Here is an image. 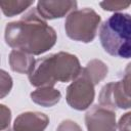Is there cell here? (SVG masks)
I'll return each mask as SVG.
<instances>
[{
    "label": "cell",
    "mask_w": 131,
    "mask_h": 131,
    "mask_svg": "<svg viewBox=\"0 0 131 131\" xmlns=\"http://www.w3.org/2000/svg\"><path fill=\"white\" fill-rule=\"evenodd\" d=\"M4 38L13 50L40 55L54 46L56 33L36 9H31L20 19L6 25Z\"/></svg>",
    "instance_id": "obj_1"
},
{
    "label": "cell",
    "mask_w": 131,
    "mask_h": 131,
    "mask_svg": "<svg viewBox=\"0 0 131 131\" xmlns=\"http://www.w3.org/2000/svg\"><path fill=\"white\" fill-rule=\"evenodd\" d=\"M82 72L78 57L69 52H57L36 60L29 74V81L35 87H53L56 82L74 81Z\"/></svg>",
    "instance_id": "obj_2"
},
{
    "label": "cell",
    "mask_w": 131,
    "mask_h": 131,
    "mask_svg": "<svg viewBox=\"0 0 131 131\" xmlns=\"http://www.w3.org/2000/svg\"><path fill=\"white\" fill-rule=\"evenodd\" d=\"M100 43L110 55L131 58V15L116 12L99 28Z\"/></svg>",
    "instance_id": "obj_3"
},
{
    "label": "cell",
    "mask_w": 131,
    "mask_h": 131,
    "mask_svg": "<svg viewBox=\"0 0 131 131\" xmlns=\"http://www.w3.org/2000/svg\"><path fill=\"white\" fill-rule=\"evenodd\" d=\"M100 19V15L92 8L76 9L67 16L64 30L72 40L89 43L96 36Z\"/></svg>",
    "instance_id": "obj_4"
},
{
    "label": "cell",
    "mask_w": 131,
    "mask_h": 131,
    "mask_svg": "<svg viewBox=\"0 0 131 131\" xmlns=\"http://www.w3.org/2000/svg\"><path fill=\"white\" fill-rule=\"evenodd\" d=\"M94 86L95 84L91 79L81 72V74L67 88L66 98L68 104L77 111L87 110L95 97Z\"/></svg>",
    "instance_id": "obj_5"
},
{
    "label": "cell",
    "mask_w": 131,
    "mask_h": 131,
    "mask_svg": "<svg viewBox=\"0 0 131 131\" xmlns=\"http://www.w3.org/2000/svg\"><path fill=\"white\" fill-rule=\"evenodd\" d=\"M87 131H117L116 113L102 105H94L85 115Z\"/></svg>",
    "instance_id": "obj_6"
},
{
    "label": "cell",
    "mask_w": 131,
    "mask_h": 131,
    "mask_svg": "<svg viewBox=\"0 0 131 131\" xmlns=\"http://www.w3.org/2000/svg\"><path fill=\"white\" fill-rule=\"evenodd\" d=\"M99 104L111 110L130 108L131 98L125 93L121 81L105 84L99 93Z\"/></svg>",
    "instance_id": "obj_7"
},
{
    "label": "cell",
    "mask_w": 131,
    "mask_h": 131,
    "mask_svg": "<svg viewBox=\"0 0 131 131\" xmlns=\"http://www.w3.org/2000/svg\"><path fill=\"white\" fill-rule=\"evenodd\" d=\"M49 124V118L39 112H26L16 117L13 131H44Z\"/></svg>",
    "instance_id": "obj_8"
},
{
    "label": "cell",
    "mask_w": 131,
    "mask_h": 131,
    "mask_svg": "<svg viewBox=\"0 0 131 131\" xmlns=\"http://www.w3.org/2000/svg\"><path fill=\"white\" fill-rule=\"evenodd\" d=\"M76 8V1H39L36 10L44 19H54L71 13Z\"/></svg>",
    "instance_id": "obj_9"
},
{
    "label": "cell",
    "mask_w": 131,
    "mask_h": 131,
    "mask_svg": "<svg viewBox=\"0 0 131 131\" xmlns=\"http://www.w3.org/2000/svg\"><path fill=\"white\" fill-rule=\"evenodd\" d=\"M61 98L60 92L55 89L54 87L50 86H43L39 87L35 91L31 93V99L44 107H50L55 105Z\"/></svg>",
    "instance_id": "obj_10"
},
{
    "label": "cell",
    "mask_w": 131,
    "mask_h": 131,
    "mask_svg": "<svg viewBox=\"0 0 131 131\" xmlns=\"http://www.w3.org/2000/svg\"><path fill=\"white\" fill-rule=\"evenodd\" d=\"M36 60L33 55L19 50H12L9 54V64L13 72L19 74H30Z\"/></svg>",
    "instance_id": "obj_11"
},
{
    "label": "cell",
    "mask_w": 131,
    "mask_h": 131,
    "mask_svg": "<svg viewBox=\"0 0 131 131\" xmlns=\"http://www.w3.org/2000/svg\"><path fill=\"white\" fill-rule=\"evenodd\" d=\"M82 72L86 74L95 85H97L106 77L108 69L103 61L99 59H92L86 64L85 68L82 69Z\"/></svg>",
    "instance_id": "obj_12"
},
{
    "label": "cell",
    "mask_w": 131,
    "mask_h": 131,
    "mask_svg": "<svg viewBox=\"0 0 131 131\" xmlns=\"http://www.w3.org/2000/svg\"><path fill=\"white\" fill-rule=\"evenodd\" d=\"M34 1H1L0 7L2 12L8 16H14L16 14L21 13L26 9H28L31 5H33Z\"/></svg>",
    "instance_id": "obj_13"
},
{
    "label": "cell",
    "mask_w": 131,
    "mask_h": 131,
    "mask_svg": "<svg viewBox=\"0 0 131 131\" xmlns=\"http://www.w3.org/2000/svg\"><path fill=\"white\" fill-rule=\"evenodd\" d=\"M99 4L103 10L119 11L128 8L131 5V1H102Z\"/></svg>",
    "instance_id": "obj_14"
},
{
    "label": "cell",
    "mask_w": 131,
    "mask_h": 131,
    "mask_svg": "<svg viewBox=\"0 0 131 131\" xmlns=\"http://www.w3.org/2000/svg\"><path fill=\"white\" fill-rule=\"evenodd\" d=\"M12 88V79L11 77L5 72L1 71V98L7 95Z\"/></svg>",
    "instance_id": "obj_15"
},
{
    "label": "cell",
    "mask_w": 131,
    "mask_h": 131,
    "mask_svg": "<svg viewBox=\"0 0 131 131\" xmlns=\"http://www.w3.org/2000/svg\"><path fill=\"white\" fill-rule=\"evenodd\" d=\"M125 93L131 98V62H129L125 69L123 79L121 80Z\"/></svg>",
    "instance_id": "obj_16"
},
{
    "label": "cell",
    "mask_w": 131,
    "mask_h": 131,
    "mask_svg": "<svg viewBox=\"0 0 131 131\" xmlns=\"http://www.w3.org/2000/svg\"><path fill=\"white\" fill-rule=\"evenodd\" d=\"M0 116H1V131L9 129L10 120H11V112L4 104L0 105Z\"/></svg>",
    "instance_id": "obj_17"
},
{
    "label": "cell",
    "mask_w": 131,
    "mask_h": 131,
    "mask_svg": "<svg viewBox=\"0 0 131 131\" xmlns=\"http://www.w3.org/2000/svg\"><path fill=\"white\" fill-rule=\"evenodd\" d=\"M56 131H82V129L75 121L64 120L58 125Z\"/></svg>",
    "instance_id": "obj_18"
},
{
    "label": "cell",
    "mask_w": 131,
    "mask_h": 131,
    "mask_svg": "<svg viewBox=\"0 0 131 131\" xmlns=\"http://www.w3.org/2000/svg\"><path fill=\"white\" fill-rule=\"evenodd\" d=\"M118 128L120 131H131V112L124 114L120 118Z\"/></svg>",
    "instance_id": "obj_19"
},
{
    "label": "cell",
    "mask_w": 131,
    "mask_h": 131,
    "mask_svg": "<svg viewBox=\"0 0 131 131\" xmlns=\"http://www.w3.org/2000/svg\"><path fill=\"white\" fill-rule=\"evenodd\" d=\"M4 131H11V130H10V128H9V129H6V130H4Z\"/></svg>",
    "instance_id": "obj_20"
}]
</instances>
